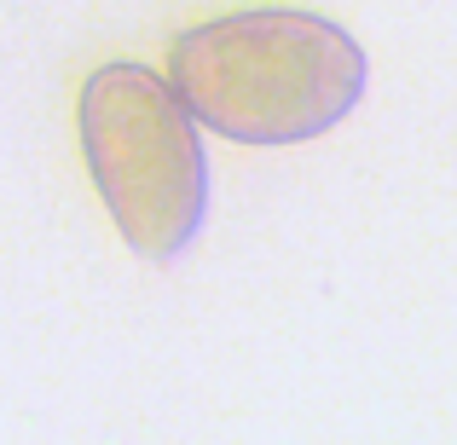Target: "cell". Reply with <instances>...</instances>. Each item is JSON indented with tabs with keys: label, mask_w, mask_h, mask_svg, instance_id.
<instances>
[{
	"label": "cell",
	"mask_w": 457,
	"mask_h": 445,
	"mask_svg": "<svg viewBox=\"0 0 457 445\" xmlns=\"http://www.w3.org/2000/svg\"><path fill=\"white\" fill-rule=\"evenodd\" d=\"M365 53L319 12L255 6L186 29L168 53V87L191 122L237 145H307L365 99Z\"/></svg>",
	"instance_id": "1"
},
{
	"label": "cell",
	"mask_w": 457,
	"mask_h": 445,
	"mask_svg": "<svg viewBox=\"0 0 457 445\" xmlns=\"http://www.w3.org/2000/svg\"><path fill=\"white\" fill-rule=\"evenodd\" d=\"M76 128L122 243L145 260H179L209 214V156L168 76L145 64H99L81 81Z\"/></svg>",
	"instance_id": "2"
}]
</instances>
